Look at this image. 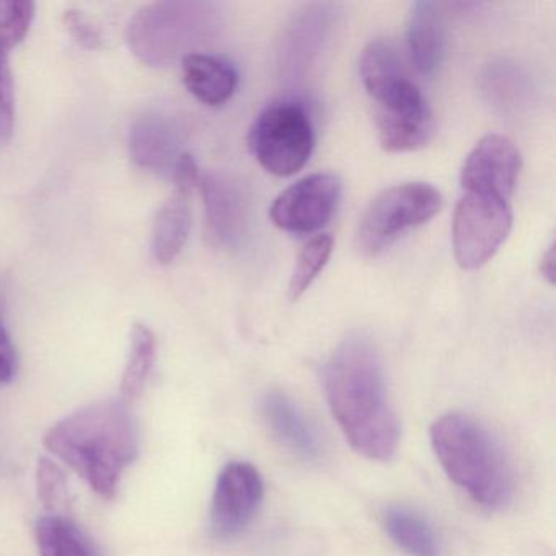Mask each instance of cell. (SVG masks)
<instances>
[{
	"label": "cell",
	"instance_id": "1",
	"mask_svg": "<svg viewBox=\"0 0 556 556\" xmlns=\"http://www.w3.org/2000/svg\"><path fill=\"white\" fill-rule=\"evenodd\" d=\"M324 383L333 418L351 447L369 460H392L400 421L372 340L354 333L341 341L325 366Z\"/></svg>",
	"mask_w": 556,
	"mask_h": 556
},
{
	"label": "cell",
	"instance_id": "2",
	"mask_svg": "<svg viewBox=\"0 0 556 556\" xmlns=\"http://www.w3.org/2000/svg\"><path fill=\"white\" fill-rule=\"evenodd\" d=\"M45 447L99 496L113 500L126 468L138 458V422L125 402L103 400L56 422Z\"/></svg>",
	"mask_w": 556,
	"mask_h": 556
},
{
	"label": "cell",
	"instance_id": "3",
	"mask_svg": "<svg viewBox=\"0 0 556 556\" xmlns=\"http://www.w3.org/2000/svg\"><path fill=\"white\" fill-rule=\"evenodd\" d=\"M431 444L445 475L478 506L501 510L516 493L500 441L471 416L447 413L431 426Z\"/></svg>",
	"mask_w": 556,
	"mask_h": 556
},
{
	"label": "cell",
	"instance_id": "4",
	"mask_svg": "<svg viewBox=\"0 0 556 556\" xmlns=\"http://www.w3.org/2000/svg\"><path fill=\"white\" fill-rule=\"evenodd\" d=\"M223 12L213 2H154L136 12L126 30L129 50L149 67H170L213 41Z\"/></svg>",
	"mask_w": 556,
	"mask_h": 556
},
{
	"label": "cell",
	"instance_id": "5",
	"mask_svg": "<svg viewBox=\"0 0 556 556\" xmlns=\"http://www.w3.org/2000/svg\"><path fill=\"white\" fill-rule=\"evenodd\" d=\"M249 146L268 174L292 177L305 167L314 152V123L301 103H273L256 116Z\"/></svg>",
	"mask_w": 556,
	"mask_h": 556
},
{
	"label": "cell",
	"instance_id": "6",
	"mask_svg": "<svg viewBox=\"0 0 556 556\" xmlns=\"http://www.w3.org/2000/svg\"><path fill=\"white\" fill-rule=\"evenodd\" d=\"M441 207V193L425 181L387 188L364 213L357 230V247L364 255H379L406 230L431 220Z\"/></svg>",
	"mask_w": 556,
	"mask_h": 556
},
{
	"label": "cell",
	"instance_id": "7",
	"mask_svg": "<svg viewBox=\"0 0 556 556\" xmlns=\"http://www.w3.org/2000/svg\"><path fill=\"white\" fill-rule=\"evenodd\" d=\"M513 227L509 201L486 194L465 193L455 206L452 245L458 266L486 265L506 242Z\"/></svg>",
	"mask_w": 556,
	"mask_h": 556
},
{
	"label": "cell",
	"instance_id": "8",
	"mask_svg": "<svg viewBox=\"0 0 556 556\" xmlns=\"http://www.w3.org/2000/svg\"><path fill=\"white\" fill-rule=\"evenodd\" d=\"M265 497V481L249 462H230L220 470L211 501V530L220 540L240 535L255 519Z\"/></svg>",
	"mask_w": 556,
	"mask_h": 556
},
{
	"label": "cell",
	"instance_id": "9",
	"mask_svg": "<svg viewBox=\"0 0 556 556\" xmlns=\"http://www.w3.org/2000/svg\"><path fill=\"white\" fill-rule=\"evenodd\" d=\"M338 175L324 172L302 178L282 191L271 210L273 224L285 232L312 233L327 226L341 198Z\"/></svg>",
	"mask_w": 556,
	"mask_h": 556
},
{
	"label": "cell",
	"instance_id": "10",
	"mask_svg": "<svg viewBox=\"0 0 556 556\" xmlns=\"http://www.w3.org/2000/svg\"><path fill=\"white\" fill-rule=\"evenodd\" d=\"M522 168L519 149L510 139L488 135L465 159L460 184L465 193L486 194L509 201Z\"/></svg>",
	"mask_w": 556,
	"mask_h": 556
},
{
	"label": "cell",
	"instance_id": "11",
	"mask_svg": "<svg viewBox=\"0 0 556 556\" xmlns=\"http://www.w3.org/2000/svg\"><path fill=\"white\" fill-rule=\"evenodd\" d=\"M376 128L387 152H412L428 146L434 119L421 90L393 105L376 106Z\"/></svg>",
	"mask_w": 556,
	"mask_h": 556
},
{
	"label": "cell",
	"instance_id": "12",
	"mask_svg": "<svg viewBox=\"0 0 556 556\" xmlns=\"http://www.w3.org/2000/svg\"><path fill=\"white\" fill-rule=\"evenodd\" d=\"M184 136L177 123L159 113L136 119L129 132V151L138 167L157 175L174 174L181 152Z\"/></svg>",
	"mask_w": 556,
	"mask_h": 556
},
{
	"label": "cell",
	"instance_id": "13",
	"mask_svg": "<svg viewBox=\"0 0 556 556\" xmlns=\"http://www.w3.org/2000/svg\"><path fill=\"white\" fill-rule=\"evenodd\" d=\"M200 188L203 191L211 237L219 245H237L245 233L249 211L242 188L216 174L201 177Z\"/></svg>",
	"mask_w": 556,
	"mask_h": 556
},
{
	"label": "cell",
	"instance_id": "14",
	"mask_svg": "<svg viewBox=\"0 0 556 556\" xmlns=\"http://www.w3.org/2000/svg\"><path fill=\"white\" fill-rule=\"evenodd\" d=\"M409 61L422 76H434L444 61V15L435 2L419 0L409 9L406 22Z\"/></svg>",
	"mask_w": 556,
	"mask_h": 556
},
{
	"label": "cell",
	"instance_id": "15",
	"mask_svg": "<svg viewBox=\"0 0 556 556\" xmlns=\"http://www.w3.org/2000/svg\"><path fill=\"white\" fill-rule=\"evenodd\" d=\"M263 416L275 438L304 460H317L321 454L320 439L304 413L281 392H271L263 400Z\"/></svg>",
	"mask_w": 556,
	"mask_h": 556
},
{
	"label": "cell",
	"instance_id": "16",
	"mask_svg": "<svg viewBox=\"0 0 556 556\" xmlns=\"http://www.w3.org/2000/svg\"><path fill=\"white\" fill-rule=\"evenodd\" d=\"M181 73L188 92L207 106L229 102L239 86L233 64L213 54H190L181 61Z\"/></svg>",
	"mask_w": 556,
	"mask_h": 556
},
{
	"label": "cell",
	"instance_id": "17",
	"mask_svg": "<svg viewBox=\"0 0 556 556\" xmlns=\"http://www.w3.org/2000/svg\"><path fill=\"white\" fill-rule=\"evenodd\" d=\"M191 220V193L175 190L162 204L152 224L151 250L155 262L161 265L175 262L190 237Z\"/></svg>",
	"mask_w": 556,
	"mask_h": 556
},
{
	"label": "cell",
	"instance_id": "18",
	"mask_svg": "<svg viewBox=\"0 0 556 556\" xmlns=\"http://www.w3.org/2000/svg\"><path fill=\"white\" fill-rule=\"evenodd\" d=\"M383 527L399 548L409 556H441V540L428 519L403 504L383 510Z\"/></svg>",
	"mask_w": 556,
	"mask_h": 556
},
{
	"label": "cell",
	"instance_id": "19",
	"mask_svg": "<svg viewBox=\"0 0 556 556\" xmlns=\"http://www.w3.org/2000/svg\"><path fill=\"white\" fill-rule=\"evenodd\" d=\"M37 543L41 556H96L92 546L66 516H45L38 520Z\"/></svg>",
	"mask_w": 556,
	"mask_h": 556
},
{
	"label": "cell",
	"instance_id": "20",
	"mask_svg": "<svg viewBox=\"0 0 556 556\" xmlns=\"http://www.w3.org/2000/svg\"><path fill=\"white\" fill-rule=\"evenodd\" d=\"M155 337L146 325L136 324L131 330L128 359L122 379V393L132 400L141 395L155 363Z\"/></svg>",
	"mask_w": 556,
	"mask_h": 556
},
{
	"label": "cell",
	"instance_id": "21",
	"mask_svg": "<svg viewBox=\"0 0 556 556\" xmlns=\"http://www.w3.org/2000/svg\"><path fill=\"white\" fill-rule=\"evenodd\" d=\"M333 243L331 236L320 233V236L314 237L299 253L298 263H295L291 281H289V299L292 302L299 301L314 285L318 275L324 271L331 253H333Z\"/></svg>",
	"mask_w": 556,
	"mask_h": 556
},
{
	"label": "cell",
	"instance_id": "22",
	"mask_svg": "<svg viewBox=\"0 0 556 556\" xmlns=\"http://www.w3.org/2000/svg\"><path fill=\"white\" fill-rule=\"evenodd\" d=\"M37 17V4L28 0H0V48L11 51L30 31Z\"/></svg>",
	"mask_w": 556,
	"mask_h": 556
},
{
	"label": "cell",
	"instance_id": "23",
	"mask_svg": "<svg viewBox=\"0 0 556 556\" xmlns=\"http://www.w3.org/2000/svg\"><path fill=\"white\" fill-rule=\"evenodd\" d=\"M38 497L50 516H66L70 507V488L66 475L56 462L40 458L37 468Z\"/></svg>",
	"mask_w": 556,
	"mask_h": 556
},
{
	"label": "cell",
	"instance_id": "24",
	"mask_svg": "<svg viewBox=\"0 0 556 556\" xmlns=\"http://www.w3.org/2000/svg\"><path fill=\"white\" fill-rule=\"evenodd\" d=\"M9 51L0 48V142L11 141L15 125V89Z\"/></svg>",
	"mask_w": 556,
	"mask_h": 556
},
{
	"label": "cell",
	"instance_id": "25",
	"mask_svg": "<svg viewBox=\"0 0 556 556\" xmlns=\"http://www.w3.org/2000/svg\"><path fill=\"white\" fill-rule=\"evenodd\" d=\"M64 25L71 37L89 50H99L102 47V35L97 30L96 25L79 11H67L64 14Z\"/></svg>",
	"mask_w": 556,
	"mask_h": 556
},
{
	"label": "cell",
	"instance_id": "26",
	"mask_svg": "<svg viewBox=\"0 0 556 556\" xmlns=\"http://www.w3.org/2000/svg\"><path fill=\"white\" fill-rule=\"evenodd\" d=\"M172 180H174L175 190L187 191V193H193L194 188L200 187V168H198L193 155L184 152L178 157L174 174H172Z\"/></svg>",
	"mask_w": 556,
	"mask_h": 556
},
{
	"label": "cell",
	"instance_id": "27",
	"mask_svg": "<svg viewBox=\"0 0 556 556\" xmlns=\"http://www.w3.org/2000/svg\"><path fill=\"white\" fill-rule=\"evenodd\" d=\"M17 367L14 344L5 330L4 324L0 320V383L9 382L14 377Z\"/></svg>",
	"mask_w": 556,
	"mask_h": 556
},
{
	"label": "cell",
	"instance_id": "28",
	"mask_svg": "<svg viewBox=\"0 0 556 556\" xmlns=\"http://www.w3.org/2000/svg\"><path fill=\"white\" fill-rule=\"evenodd\" d=\"M540 273L548 279L549 285L555 282V245L553 243L543 253L542 262H540Z\"/></svg>",
	"mask_w": 556,
	"mask_h": 556
}]
</instances>
